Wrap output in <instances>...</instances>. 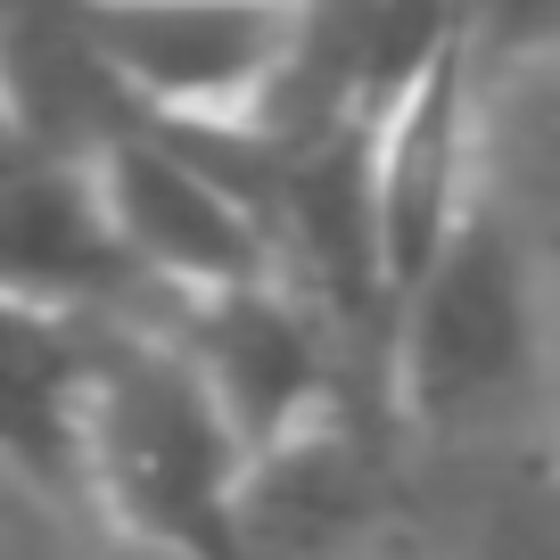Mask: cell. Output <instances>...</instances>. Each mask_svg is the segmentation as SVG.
Masks as SVG:
<instances>
[{
    "label": "cell",
    "mask_w": 560,
    "mask_h": 560,
    "mask_svg": "<svg viewBox=\"0 0 560 560\" xmlns=\"http://www.w3.org/2000/svg\"><path fill=\"white\" fill-rule=\"evenodd\" d=\"M124 289H140V280L107 240L91 165L67 149H34V140L0 132V298L91 314Z\"/></svg>",
    "instance_id": "52a82bcc"
},
{
    "label": "cell",
    "mask_w": 560,
    "mask_h": 560,
    "mask_svg": "<svg viewBox=\"0 0 560 560\" xmlns=\"http://www.w3.org/2000/svg\"><path fill=\"white\" fill-rule=\"evenodd\" d=\"M132 116L240 132L280 83L289 0H50Z\"/></svg>",
    "instance_id": "3957f363"
},
{
    "label": "cell",
    "mask_w": 560,
    "mask_h": 560,
    "mask_svg": "<svg viewBox=\"0 0 560 560\" xmlns=\"http://www.w3.org/2000/svg\"><path fill=\"white\" fill-rule=\"evenodd\" d=\"M83 165H91V190H100L116 256L132 264V280L165 289V305L272 272L256 207H247V190L231 182L223 149L207 132L132 116Z\"/></svg>",
    "instance_id": "277c9868"
},
{
    "label": "cell",
    "mask_w": 560,
    "mask_h": 560,
    "mask_svg": "<svg viewBox=\"0 0 560 560\" xmlns=\"http://www.w3.org/2000/svg\"><path fill=\"white\" fill-rule=\"evenodd\" d=\"M387 412L429 438H494L544 380V256L527 207L494 174L470 182L445 240L380 330Z\"/></svg>",
    "instance_id": "6da1fadb"
},
{
    "label": "cell",
    "mask_w": 560,
    "mask_h": 560,
    "mask_svg": "<svg viewBox=\"0 0 560 560\" xmlns=\"http://www.w3.org/2000/svg\"><path fill=\"white\" fill-rule=\"evenodd\" d=\"M387 454L347 404L240 462V560H380Z\"/></svg>",
    "instance_id": "8992f818"
},
{
    "label": "cell",
    "mask_w": 560,
    "mask_h": 560,
    "mask_svg": "<svg viewBox=\"0 0 560 560\" xmlns=\"http://www.w3.org/2000/svg\"><path fill=\"white\" fill-rule=\"evenodd\" d=\"M338 322L305 298L298 280L256 272L207 289V298H174V354L198 371V387L214 396V412L231 420L240 454L305 429L314 412L338 404Z\"/></svg>",
    "instance_id": "5b68a950"
},
{
    "label": "cell",
    "mask_w": 560,
    "mask_h": 560,
    "mask_svg": "<svg viewBox=\"0 0 560 560\" xmlns=\"http://www.w3.org/2000/svg\"><path fill=\"white\" fill-rule=\"evenodd\" d=\"M91 314L0 298V470L18 487L74 503V438H83V387H91Z\"/></svg>",
    "instance_id": "ba28073f"
},
{
    "label": "cell",
    "mask_w": 560,
    "mask_h": 560,
    "mask_svg": "<svg viewBox=\"0 0 560 560\" xmlns=\"http://www.w3.org/2000/svg\"><path fill=\"white\" fill-rule=\"evenodd\" d=\"M240 438L174 338L100 330L74 438V503L158 560H240Z\"/></svg>",
    "instance_id": "7a4b0ae2"
}]
</instances>
